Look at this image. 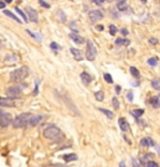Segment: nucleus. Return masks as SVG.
I'll return each mask as SVG.
<instances>
[{
    "mask_svg": "<svg viewBox=\"0 0 160 167\" xmlns=\"http://www.w3.org/2000/svg\"><path fill=\"white\" fill-rule=\"evenodd\" d=\"M44 136L47 139V140H51V141H58L63 137V134L61 131V129L56 125H48L42 131Z\"/></svg>",
    "mask_w": 160,
    "mask_h": 167,
    "instance_id": "f257e3e1",
    "label": "nucleus"
},
{
    "mask_svg": "<svg viewBox=\"0 0 160 167\" xmlns=\"http://www.w3.org/2000/svg\"><path fill=\"white\" fill-rule=\"evenodd\" d=\"M29 71L30 69L26 66H23V67H19V68L14 69L10 73V80L11 82H23L29 75Z\"/></svg>",
    "mask_w": 160,
    "mask_h": 167,
    "instance_id": "f03ea898",
    "label": "nucleus"
},
{
    "mask_svg": "<svg viewBox=\"0 0 160 167\" xmlns=\"http://www.w3.org/2000/svg\"><path fill=\"white\" fill-rule=\"evenodd\" d=\"M31 113H23L20 115H18L14 120H13V126L15 129H20V128H24L29 124V120L31 118Z\"/></svg>",
    "mask_w": 160,
    "mask_h": 167,
    "instance_id": "7ed1b4c3",
    "label": "nucleus"
},
{
    "mask_svg": "<svg viewBox=\"0 0 160 167\" xmlns=\"http://www.w3.org/2000/svg\"><path fill=\"white\" fill-rule=\"evenodd\" d=\"M97 57V48L93 43V41L87 40L86 41V58L88 61H95Z\"/></svg>",
    "mask_w": 160,
    "mask_h": 167,
    "instance_id": "20e7f679",
    "label": "nucleus"
},
{
    "mask_svg": "<svg viewBox=\"0 0 160 167\" xmlns=\"http://www.w3.org/2000/svg\"><path fill=\"white\" fill-rule=\"evenodd\" d=\"M13 118L10 114L8 113H3V112H0V128H6L9 126L10 124H13Z\"/></svg>",
    "mask_w": 160,
    "mask_h": 167,
    "instance_id": "39448f33",
    "label": "nucleus"
},
{
    "mask_svg": "<svg viewBox=\"0 0 160 167\" xmlns=\"http://www.w3.org/2000/svg\"><path fill=\"white\" fill-rule=\"evenodd\" d=\"M0 107L13 108V107H16V103H15L14 98H10V97H0Z\"/></svg>",
    "mask_w": 160,
    "mask_h": 167,
    "instance_id": "423d86ee",
    "label": "nucleus"
},
{
    "mask_svg": "<svg viewBox=\"0 0 160 167\" xmlns=\"http://www.w3.org/2000/svg\"><path fill=\"white\" fill-rule=\"evenodd\" d=\"M21 88L19 86H10L6 88V93L10 96V98H18L21 96Z\"/></svg>",
    "mask_w": 160,
    "mask_h": 167,
    "instance_id": "0eeeda50",
    "label": "nucleus"
},
{
    "mask_svg": "<svg viewBox=\"0 0 160 167\" xmlns=\"http://www.w3.org/2000/svg\"><path fill=\"white\" fill-rule=\"evenodd\" d=\"M26 14H27V18H29V20H31V22H39V14H37V11L34 9V8H31V6H27L26 8Z\"/></svg>",
    "mask_w": 160,
    "mask_h": 167,
    "instance_id": "6e6552de",
    "label": "nucleus"
},
{
    "mask_svg": "<svg viewBox=\"0 0 160 167\" xmlns=\"http://www.w3.org/2000/svg\"><path fill=\"white\" fill-rule=\"evenodd\" d=\"M88 16H90V20H91L92 22H97V21L102 20L104 15H103V13L99 11V10H91L90 14H88Z\"/></svg>",
    "mask_w": 160,
    "mask_h": 167,
    "instance_id": "1a4fd4ad",
    "label": "nucleus"
},
{
    "mask_svg": "<svg viewBox=\"0 0 160 167\" xmlns=\"http://www.w3.org/2000/svg\"><path fill=\"white\" fill-rule=\"evenodd\" d=\"M61 99L63 100V103H66V104H67L68 109H69V110H71L72 113H74L76 115H79V113H78V109H77V107H76V105H74V104L72 103V100H71V99H69V98H68L67 96H62V97H61Z\"/></svg>",
    "mask_w": 160,
    "mask_h": 167,
    "instance_id": "9d476101",
    "label": "nucleus"
},
{
    "mask_svg": "<svg viewBox=\"0 0 160 167\" xmlns=\"http://www.w3.org/2000/svg\"><path fill=\"white\" fill-rule=\"evenodd\" d=\"M118 125H119L120 131H123L124 134H125V132H128V131L130 130V125H129V123L125 120V118H119V120H118Z\"/></svg>",
    "mask_w": 160,
    "mask_h": 167,
    "instance_id": "9b49d317",
    "label": "nucleus"
},
{
    "mask_svg": "<svg viewBox=\"0 0 160 167\" xmlns=\"http://www.w3.org/2000/svg\"><path fill=\"white\" fill-rule=\"evenodd\" d=\"M45 119V115H31V118H30V120H29V124L27 125H30V126H35V125H37L40 121H42Z\"/></svg>",
    "mask_w": 160,
    "mask_h": 167,
    "instance_id": "f8f14e48",
    "label": "nucleus"
},
{
    "mask_svg": "<svg viewBox=\"0 0 160 167\" xmlns=\"http://www.w3.org/2000/svg\"><path fill=\"white\" fill-rule=\"evenodd\" d=\"M139 145L143 146V147H153V146H155V142L151 137H143L139 141Z\"/></svg>",
    "mask_w": 160,
    "mask_h": 167,
    "instance_id": "ddd939ff",
    "label": "nucleus"
},
{
    "mask_svg": "<svg viewBox=\"0 0 160 167\" xmlns=\"http://www.w3.org/2000/svg\"><path fill=\"white\" fill-rule=\"evenodd\" d=\"M69 52H71V55L73 56V58H74L76 61H82V59H83V55H82V52L79 51L78 48L71 47V48H69Z\"/></svg>",
    "mask_w": 160,
    "mask_h": 167,
    "instance_id": "4468645a",
    "label": "nucleus"
},
{
    "mask_svg": "<svg viewBox=\"0 0 160 167\" xmlns=\"http://www.w3.org/2000/svg\"><path fill=\"white\" fill-rule=\"evenodd\" d=\"M69 37H71V40H72L74 43H77V45H82V43L85 42V39H83L82 36H79L78 34H76V32H71V34H69Z\"/></svg>",
    "mask_w": 160,
    "mask_h": 167,
    "instance_id": "2eb2a0df",
    "label": "nucleus"
},
{
    "mask_svg": "<svg viewBox=\"0 0 160 167\" xmlns=\"http://www.w3.org/2000/svg\"><path fill=\"white\" fill-rule=\"evenodd\" d=\"M79 77H81V80H82V83H83L85 86L91 84V82H92V77H91V74H88L87 72H82L81 74H79Z\"/></svg>",
    "mask_w": 160,
    "mask_h": 167,
    "instance_id": "dca6fc26",
    "label": "nucleus"
},
{
    "mask_svg": "<svg viewBox=\"0 0 160 167\" xmlns=\"http://www.w3.org/2000/svg\"><path fill=\"white\" fill-rule=\"evenodd\" d=\"M148 103L153 107V108H160V100H159V98H158V96H155V97H151L149 100H148Z\"/></svg>",
    "mask_w": 160,
    "mask_h": 167,
    "instance_id": "f3484780",
    "label": "nucleus"
},
{
    "mask_svg": "<svg viewBox=\"0 0 160 167\" xmlns=\"http://www.w3.org/2000/svg\"><path fill=\"white\" fill-rule=\"evenodd\" d=\"M116 45H117V46H129V45H130V40L123 39V37H118V39L116 40Z\"/></svg>",
    "mask_w": 160,
    "mask_h": 167,
    "instance_id": "a211bd4d",
    "label": "nucleus"
},
{
    "mask_svg": "<svg viewBox=\"0 0 160 167\" xmlns=\"http://www.w3.org/2000/svg\"><path fill=\"white\" fill-rule=\"evenodd\" d=\"M117 9L119 11H127L128 10V4L125 0H122V2H117Z\"/></svg>",
    "mask_w": 160,
    "mask_h": 167,
    "instance_id": "6ab92c4d",
    "label": "nucleus"
},
{
    "mask_svg": "<svg viewBox=\"0 0 160 167\" xmlns=\"http://www.w3.org/2000/svg\"><path fill=\"white\" fill-rule=\"evenodd\" d=\"M151 87H153V89L160 92V78H154V79H151Z\"/></svg>",
    "mask_w": 160,
    "mask_h": 167,
    "instance_id": "aec40b11",
    "label": "nucleus"
},
{
    "mask_svg": "<svg viewBox=\"0 0 160 167\" xmlns=\"http://www.w3.org/2000/svg\"><path fill=\"white\" fill-rule=\"evenodd\" d=\"M3 13H4V14H5L6 16H9V18H11L13 20H15L16 22H19V24H21V19H19V18H18V16H16L15 14H13V13H11L10 10H4Z\"/></svg>",
    "mask_w": 160,
    "mask_h": 167,
    "instance_id": "412c9836",
    "label": "nucleus"
},
{
    "mask_svg": "<svg viewBox=\"0 0 160 167\" xmlns=\"http://www.w3.org/2000/svg\"><path fill=\"white\" fill-rule=\"evenodd\" d=\"M130 114L137 118V119H140V116L144 114V109H134V110H130Z\"/></svg>",
    "mask_w": 160,
    "mask_h": 167,
    "instance_id": "4be33fe9",
    "label": "nucleus"
},
{
    "mask_svg": "<svg viewBox=\"0 0 160 167\" xmlns=\"http://www.w3.org/2000/svg\"><path fill=\"white\" fill-rule=\"evenodd\" d=\"M101 113H103L108 119H113L114 118V114H113V112H111V110H108V109H104V108H99L98 109Z\"/></svg>",
    "mask_w": 160,
    "mask_h": 167,
    "instance_id": "5701e85b",
    "label": "nucleus"
},
{
    "mask_svg": "<svg viewBox=\"0 0 160 167\" xmlns=\"http://www.w3.org/2000/svg\"><path fill=\"white\" fill-rule=\"evenodd\" d=\"M63 160H65L66 162L76 161V160H77V155H74V153H67V155H63Z\"/></svg>",
    "mask_w": 160,
    "mask_h": 167,
    "instance_id": "b1692460",
    "label": "nucleus"
},
{
    "mask_svg": "<svg viewBox=\"0 0 160 167\" xmlns=\"http://www.w3.org/2000/svg\"><path fill=\"white\" fill-rule=\"evenodd\" d=\"M95 98H96L97 102H103L104 100V93L102 91H98V92L95 93Z\"/></svg>",
    "mask_w": 160,
    "mask_h": 167,
    "instance_id": "393cba45",
    "label": "nucleus"
},
{
    "mask_svg": "<svg viewBox=\"0 0 160 167\" xmlns=\"http://www.w3.org/2000/svg\"><path fill=\"white\" fill-rule=\"evenodd\" d=\"M146 62H148V64L151 66V67H156V66H158V58H156V57H150V58L146 59Z\"/></svg>",
    "mask_w": 160,
    "mask_h": 167,
    "instance_id": "a878e982",
    "label": "nucleus"
},
{
    "mask_svg": "<svg viewBox=\"0 0 160 167\" xmlns=\"http://www.w3.org/2000/svg\"><path fill=\"white\" fill-rule=\"evenodd\" d=\"M129 72H130V74H132L134 78H139V77H140V73H139V71H138L135 67H130V68H129Z\"/></svg>",
    "mask_w": 160,
    "mask_h": 167,
    "instance_id": "bb28decb",
    "label": "nucleus"
},
{
    "mask_svg": "<svg viewBox=\"0 0 160 167\" xmlns=\"http://www.w3.org/2000/svg\"><path fill=\"white\" fill-rule=\"evenodd\" d=\"M15 10H16V11H18V14H19V15L21 16V19H23V22H27V18H26L25 13H24V11H23V10H21L20 8H16Z\"/></svg>",
    "mask_w": 160,
    "mask_h": 167,
    "instance_id": "cd10ccee",
    "label": "nucleus"
},
{
    "mask_svg": "<svg viewBox=\"0 0 160 167\" xmlns=\"http://www.w3.org/2000/svg\"><path fill=\"white\" fill-rule=\"evenodd\" d=\"M112 105H113L114 109H119V100L117 99V97L112 98Z\"/></svg>",
    "mask_w": 160,
    "mask_h": 167,
    "instance_id": "c85d7f7f",
    "label": "nucleus"
},
{
    "mask_svg": "<svg viewBox=\"0 0 160 167\" xmlns=\"http://www.w3.org/2000/svg\"><path fill=\"white\" fill-rule=\"evenodd\" d=\"M118 32V29L116 27V25H109V34L113 36V35H116Z\"/></svg>",
    "mask_w": 160,
    "mask_h": 167,
    "instance_id": "c756f323",
    "label": "nucleus"
},
{
    "mask_svg": "<svg viewBox=\"0 0 160 167\" xmlns=\"http://www.w3.org/2000/svg\"><path fill=\"white\" fill-rule=\"evenodd\" d=\"M103 78H104V80H106L107 83H113V78H112V75H111L109 73H104Z\"/></svg>",
    "mask_w": 160,
    "mask_h": 167,
    "instance_id": "7c9ffc66",
    "label": "nucleus"
},
{
    "mask_svg": "<svg viewBox=\"0 0 160 167\" xmlns=\"http://www.w3.org/2000/svg\"><path fill=\"white\" fill-rule=\"evenodd\" d=\"M132 167H141V165L139 163L138 158H134V157H132Z\"/></svg>",
    "mask_w": 160,
    "mask_h": 167,
    "instance_id": "2f4dec72",
    "label": "nucleus"
},
{
    "mask_svg": "<svg viewBox=\"0 0 160 167\" xmlns=\"http://www.w3.org/2000/svg\"><path fill=\"white\" fill-rule=\"evenodd\" d=\"M145 167H159V165H158L155 161H150V162H148V163L145 165Z\"/></svg>",
    "mask_w": 160,
    "mask_h": 167,
    "instance_id": "473e14b6",
    "label": "nucleus"
},
{
    "mask_svg": "<svg viewBox=\"0 0 160 167\" xmlns=\"http://www.w3.org/2000/svg\"><path fill=\"white\" fill-rule=\"evenodd\" d=\"M120 34H122V36H128L129 35V30L128 29H125V27H123V29H120Z\"/></svg>",
    "mask_w": 160,
    "mask_h": 167,
    "instance_id": "72a5a7b5",
    "label": "nucleus"
},
{
    "mask_svg": "<svg viewBox=\"0 0 160 167\" xmlns=\"http://www.w3.org/2000/svg\"><path fill=\"white\" fill-rule=\"evenodd\" d=\"M158 42H159V40H158L156 37H150V39H149V43H150V45H156Z\"/></svg>",
    "mask_w": 160,
    "mask_h": 167,
    "instance_id": "f704fd0d",
    "label": "nucleus"
},
{
    "mask_svg": "<svg viewBox=\"0 0 160 167\" xmlns=\"http://www.w3.org/2000/svg\"><path fill=\"white\" fill-rule=\"evenodd\" d=\"M40 5H42L44 8H46V9H48L50 8V4H47V2H45V0H40Z\"/></svg>",
    "mask_w": 160,
    "mask_h": 167,
    "instance_id": "c9c22d12",
    "label": "nucleus"
},
{
    "mask_svg": "<svg viewBox=\"0 0 160 167\" xmlns=\"http://www.w3.org/2000/svg\"><path fill=\"white\" fill-rule=\"evenodd\" d=\"M58 19L60 20H62V21H66V16H65V14H63V11H58Z\"/></svg>",
    "mask_w": 160,
    "mask_h": 167,
    "instance_id": "e433bc0d",
    "label": "nucleus"
},
{
    "mask_svg": "<svg viewBox=\"0 0 160 167\" xmlns=\"http://www.w3.org/2000/svg\"><path fill=\"white\" fill-rule=\"evenodd\" d=\"M50 47H51L52 50H55V51H57V50H60V46H58L57 43H55V42H51V45H50Z\"/></svg>",
    "mask_w": 160,
    "mask_h": 167,
    "instance_id": "4c0bfd02",
    "label": "nucleus"
},
{
    "mask_svg": "<svg viewBox=\"0 0 160 167\" xmlns=\"http://www.w3.org/2000/svg\"><path fill=\"white\" fill-rule=\"evenodd\" d=\"M133 98H134V96H133V92H129L128 94H127V99H128V102H133Z\"/></svg>",
    "mask_w": 160,
    "mask_h": 167,
    "instance_id": "58836bf2",
    "label": "nucleus"
},
{
    "mask_svg": "<svg viewBox=\"0 0 160 167\" xmlns=\"http://www.w3.org/2000/svg\"><path fill=\"white\" fill-rule=\"evenodd\" d=\"M93 3L97 4V5H102L104 2H103V0H93Z\"/></svg>",
    "mask_w": 160,
    "mask_h": 167,
    "instance_id": "ea45409f",
    "label": "nucleus"
},
{
    "mask_svg": "<svg viewBox=\"0 0 160 167\" xmlns=\"http://www.w3.org/2000/svg\"><path fill=\"white\" fill-rule=\"evenodd\" d=\"M120 91H122L120 86H116V94H119V93H120Z\"/></svg>",
    "mask_w": 160,
    "mask_h": 167,
    "instance_id": "a19ab883",
    "label": "nucleus"
},
{
    "mask_svg": "<svg viewBox=\"0 0 160 167\" xmlns=\"http://www.w3.org/2000/svg\"><path fill=\"white\" fill-rule=\"evenodd\" d=\"M119 167H127V165H125V161H123V160H122V161L119 162Z\"/></svg>",
    "mask_w": 160,
    "mask_h": 167,
    "instance_id": "79ce46f5",
    "label": "nucleus"
},
{
    "mask_svg": "<svg viewBox=\"0 0 160 167\" xmlns=\"http://www.w3.org/2000/svg\"><path fill=\"white\" fill-rule=\"evenodd\" d=\"M5 5H6V3H5V2H0V9H4V8H5Z\"/></svg>",
    "mask_w": 160,
    "mask_h": 167,
    "instance_id": "37998d69",
    "label": "nucleus"
},
{
    "mask_svg": "<svg viewBox=\"0 0 160 167\" xmlns=\"http://www.w3.org/2000/svg\"><path fill=\"white\" fill-rule=\"evenodd\" d=\"M97 30H99V31H102L103 30V26L101 25V26H97Z\"/></svg>",
    "mask_w": 160,
    "mask_h": 167,
    "instance_id": "c03bdc74",
    "label": "nucleus"
},
{
    "mask_svg": "<svg viewBox=\"0 0 160 167\" xmlns=\"http://www.w3.org/2000/svg\"><path fill=\"white\" fill-rule=\"evenodd\" d=\"M158 150H159V153H160V145H159V147H158Z\"/></svg>",
    "mask_w": 160,
    "mask_h": 167,
    "instance_id": "a18cd8bd",
    "label": "nucleus"
},
{
    "mask_svg": "<svg viewBox=\"0 0 160 167\" xmlns=\"http://www.w3.org/2000/svg\"><path fill=\"white\" fill-rule=\"evenodd\" d=\"M158 98H159V100H160V94H159V96H158Z\"/></svg>",
    "mask_w": 160,
    "mask_h": 167,
    "instance_id": "49530a36",
    "label": "nucleus"
}]
</instances>
